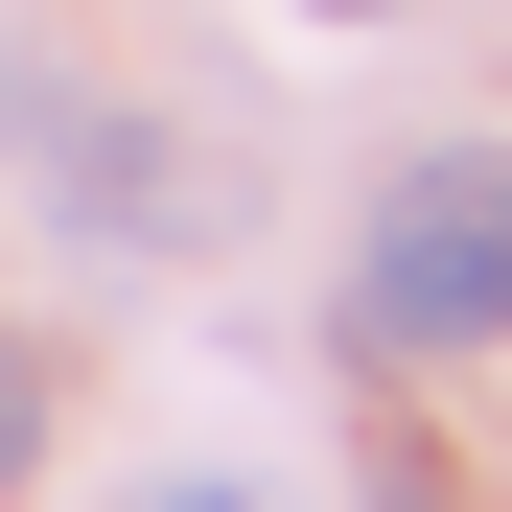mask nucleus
Wrapping results in <instances>:
<instances>
[{
  "label": "nucleus",
  "mask_w": 512,
  "mask_h": 512,
  "mask_svg": "<svg viewBox=\"0 0 512 512\" xmlns=\"http://www.w3.org/2000/svg\"><path fill=\"white\" fill-rule=\"evenodd\" d=\"M350 326L396 373H443V350H512V140H419L373 233H350Z\"/></svg>",
  "instance_id": "f257e3e1"
},
{
  "label": "nucleus",
  "mask_w": 512,
  "mask_h": 512,
  "mask_svg": "<svg viewBox=\"0 0 512 512\" xmlns=\"http://www.w3.org/2000/svg\"><path fill=\"white\" fill-rule=\"evenodd\" d=\"M140 512H280V489H256V466H163Z\"/></svg>",
  "instance_id": "7ed1b4c3"
},
{
  "label": "nucleus",
  "mask_w": 512,
  "mask_h": 512,
  "mask_svg": "<svg viewBox=\"0 0 512 512\" xmlns=\"http://www.w3.org/2000/svg\"><path fill=\"white\" fill-rule=\"evenodd\" d=\"M303 24H396V0H303Z\"/></svg>",
  "instance_id": "423d86ee"
},
{
  "label": "nucleus",
  "mask_w": 512,
  "mask_h": 512,
  "mask_svg": "<svg viewBox=\"0 0 512 512\" xmlns=\"http://www.w3.org/2000/svg\"><path fill=\"white\" fill-rule=\"evenodd\" d=\"M24 443H47V396H24V373H0V489H24Z\"/></svg>",
  "instance_id": "39448f33"
},
{
  "label": "nucleus",
  "mask_w": 512,
  "mask_h": 512,
  "mask_svg": "<svg viewBox=\"0 0 512 512\" xmlns=\"http://www.w3.org/2000/svg\"><path fill=\"white\" fill-rule=\"evenodd\" d=\"M47 210L94 233V256H233V140H187V117H117V94H47Z\"/></svg>",
  "instance_id": "f03ea898"
},
{
  "label": "nucleus",
  "mask_w": 512,
  "mask_h": 512,
  "mask_svg": "<svg viewBox=\"0 0 512 512\" xmlns=\"http://www.w3.org/2000/svg\"><path fill=\"white\" fill-rule=\"evenodd\" d=\"M373 512H443V466H419V443H373Z\"/></svg>",
  "instance_id": "20e7f679"
}]
</instances>
